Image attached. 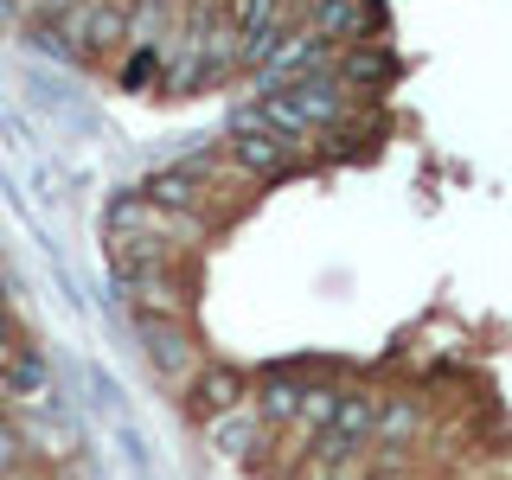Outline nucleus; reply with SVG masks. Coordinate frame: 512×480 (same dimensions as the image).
<instances>
[{
  "instance_id": "nucleus-1",
  "label": "nucleus",
  "mask_w": 512,
  "mask_h": 480,
  "mask_svg": "<svg viewBox=\"0 0 512 480\" xmlns=\"http://www.w3.org/2000/svg\"><path fill=\"white\" fill-rule=\"evenodd\" d=\"M141 340H148V365L167 384H180V391L205 372V346L192 340L180 320H141Z\"/></svg>"
},
{
  "instance_id": "nucleus-2",
  "label": "nucleus",
  "mask_w": 512,
  "mask_h": 480,
  "mask_svg": "<svg viewBox=\"0 0 512 480\" xmlns=\"http://www.w3.org/2000/svg\"><path fill=\"white\" fill-rule=\"evenodd\" d=\"M244 397H256V391H250V372H237V365H218V359H205V372L186 384V410L199 416V423L237 416V410H244Z\"/></svg>"
},
{
  "instance_id": "nucleus-3",
  "label": "nucleus",
  "mask_w": 512,
  "mask_h": 480,
  "mask_svg": "<svg viewBox=\"0 0 512 480\" xmlns=\"http://www.w3.org/2000/svg\"><path fill=\"white\" fill-rule=\"evenodd\" d=\"M0 404H26V410H39V404H52V372H45V359L39 352H13V365L0 372Z\"/></svg>"
},
{
  "instance_id": "nucleus-4",
  "label": "nucleus",
  "mask_w": 512,
  "mask_h": 480,
  "mask_svg": "<svg viewBox=\"0 0 512 480\" xmlns=\"http://www.w3.org/2000/svg\"><path fill=\"white\" fill-rule=\"evenodd\" d=\"M20 468H26V442H20V429L0 416V480H13Z\"/></svg>"
},
{
  "instance_id": "nucleus-5",
  "label": "nucleus",
  "mask_w": 512,
  "mask_h": 480,
  "mask_svg": "<svg viewBox=\"0 0 512 480\" xmlns=\"http://www.w3.org/2000/svg\"><path fill=\"white\" fill-rule=\"evenodd\" d=\"M148 77H160V58L154 52H135V58H128V84H148Z\"/></svg>"
},
{
  "instance_id": "nucleus-6",
  "label": "nucleus",
  "mask_w": 512,
  "mask_h": 480,
  "mask_svg": "<svg viewBox=\"0 0 512 480\" xmlns=\"http://www.w3.org/2000/svg\"><path fill=\"white\" fill-rule=\"evenodd\" d=\"M13 352H20V346H13V320H7V308H0V372L13 365Z\"/></svg>"
},
{
  "instance_id": "nucleus-7",
  "label": "nucleus",
  "mask_w": 512,
  "mask_h": 480,
  "mask_svg": "<svg viewBox=\"0 0 512 480\" xmlns=\"http://www.w3.org/2000/svg\"><path fill=\"white\" fill-rule=\"evenodd\" d=\"M13 480H26V474H13Z\"/></svg>"
}]
</instances>
